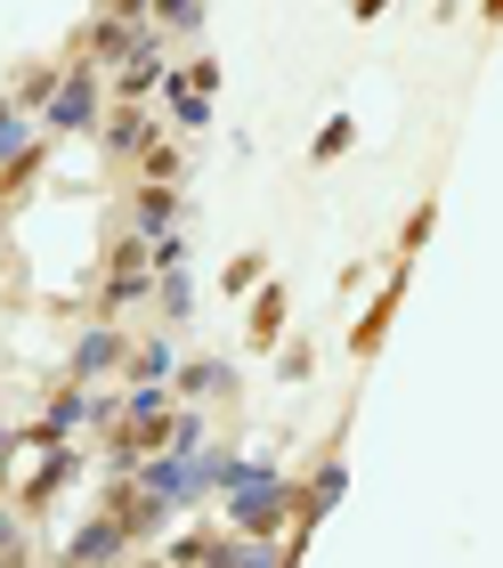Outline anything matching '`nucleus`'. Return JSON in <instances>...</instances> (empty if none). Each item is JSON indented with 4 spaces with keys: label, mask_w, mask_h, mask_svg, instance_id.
Here are the masks:
<instances>
[{
    "label": "nucleus",
    "mask_w": 503,
    "mask_h": 568,
    "mask_svg": "<svg viewBox=\"0 0 503 568\" xmlns=\"http://www.w3.org/2000/svg\"><path fill=\"white\" fill-rule=\"evenodd\" d=\"M114 552H122V520H98V528H82L66 545V568H105Z\"/></svg>",
    "instance_id": "f257e3e1"
},
{
    "label": "nucleus",
    "mask_w": 503,
    "mask_h": 568,
    "mask_svg": "<svg viewBox=\"0 0 503 568\" xmlns=\"http://www.w3.org/2000/svg\"><path fill=\"white\" fill-rule=\"evenodd\" d=\"M90 415H98V406H90L82 390H66V398H58V415H49L41 430H24V438H33V447H58V438H73V430H82Z\"/></svg>",
    "instance_id": "f03ea898"
},
{
    "label": "nucleus",
    "mask_w": 503,
    "mask_h": 568,
    "mask_svg": "<svg viewBox=\"0 0 503 568\" xmlns=\"http://www.w3.org/2000/svg\"><path fill=\"white\" fill-rule=\"evenodd\" d=\"M122 357V342L114 333H82V349H73V382H90V374H105Z\"/></svg>",
    "instance_id": "7ed1b4c3"
},
{
    "label": "nucleus",
    "mask_w": 503,
    "mask_h": 568,
    "mask_svg": "<svg viewBox=\"0 0 503 568\" xmlns=\"http://www.w3.org/2000/svg\"><path fill=\"white\" fill-rule=\"evenodd\" d=\"M49 114H58V122H66V131H73V122H90V114H98V90L82 82V73H73V82L58 90V106H49Z\"/></svg>",
    "instance_id": "20e7f679"
},
{
    "label": "nucleus",
    "mask_w": 503,
    "mask_h": 568,
    "mask_svg": "<svg viewBox=\"0 0 503 568\" xmlns=\"http://www.w3.org/2000/svg\"><path fill=\"white\" fill-rule=\"evenodd\" d=\"M179 366V349L171 342H147V349H130V382H163Z\"/></svg>",
    "instance_id": "39448f33"
},
{
    "label": "nucleus",
    "mask_w": 503,
    "mask_h": 568,
    "mask_svg": "<svg viewBox=\"0 0 503 568\" xmlns=\"http://www.w3.org/2000/svg\"><path fill=\"white\" fill-rule=\"evenodd\" d=\"M341 504V463H325V471H316V487H309V520L316 511H333Z\"/></svg>",
    "instance_id": "423d86ee"
},
{
    "label": "nucleus",
    "mask_w": 503,
    "mask_h": 568,
    "mask_svg": "<svg viewBox=\"0 0 503 568\" xmlns=\"http://www.w3.org/2000/svg\"><path fill=\"white\" fill-rule=\"evenodd\" d=\"M9 552H17V520L0 511V560H9Z\"/></svg>",
    "instance_id": "0eeeda50"
},
{
    "label": "nucleus",
    "mask_w": 503,
    "mask_h": 568,
    "mask_svg": "<svg viewBox=\"0 0 503 568\" xmlns=\"http://www.w3.org/2000/svg\"><path fill=\"white\" fill-rule=\"evenodd\" d=\"M9 447H17V430H0V455H9Z\"/></svg>",
    "instance_id": "6e6552de"
}]
</instances>
